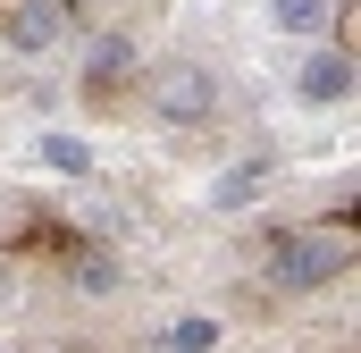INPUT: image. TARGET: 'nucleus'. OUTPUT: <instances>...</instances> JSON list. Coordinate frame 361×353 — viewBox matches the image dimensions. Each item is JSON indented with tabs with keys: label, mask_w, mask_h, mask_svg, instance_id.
Returning <instances> with one entry per match:
<instances>
[{
	"label": "nucleus",
	"mask_w": 361,
	"mask_h": 353,
	"mask_svg": "<svg viewBox=\"0 0 361 353\" xmlns=\"http://www.w3.org/2000/svg\"><path fill=\"white\" fill-rule=\"evenodd\" d=\"M345 277V244L336 236H277L269 244V286H286V294H319V286H336Z\"/></svg>",
	"instance_id": "obj_1"
},
{
	"label": "nucleus",
	"mask_w": 361,
	"mask_h": 353,
	"mask_svg": "<svg viewBox=\"0 0 361 353\" xmlns=\"http://www.w3.org/2000/svg\"><path fill=\"white\" fill-rule=\"evenodd\" d=\"M152 109H160V126H202V118L219 109V76H210L202 59H169V68L152 76Z\"/></svg>",
	"instance_id": "obj_2"
},
{
	"label": "nucleus",
	"mask_w": 361,
	"mask_h": 353,
	"mask_svg": "<svg viewBox=\"0 0 361 353\" xmlns=\"http://www.w3.org/2000/svg\"><path fill=\"white\" fill-rule=\"evenodd\" d=\"M59 34H68V0H17V8L0 17V42H8L17 59H42Z\"/></svg>",
	"instance_id": "obj_3"
},
{
	"label": "nucleus",
	"mask_w": 361,
	"mask_h": 353,
	"mask_svg": "<svg viewBox=\"0 0 361 353\" xmlns=\"http://www.w3.org/2000/svg\"><path fill=\"white\" fill-rule=\"evenodd\" d=\"M294 92L319 101V109H328V101H353V51H311V59L294 68Z\"/></svg>",
	"instance_id": "obj_4"
},
{
	"label": "nucleus",
	"mask_w": 361,
	"mask_h": 353,
	"mask_svg": "<svg viewBox=\"0 0 361 353\" xmlns=\"http://www.w3.org/2000/svg\"><path fill=\"white\" fill-rule=\"evenodd\" d=\"M261 185H269V152H244L235 169L210 176V193H202V202H210V210H252V202H261Z\"/></svg>",
	"instance_id": "obj_5"
},
{
	"label": "nucleus",
	"mask_w": 361,
	"mask_h": 353,
	"mask_svg": "<svg viewBox=\"0 0 361 353\" xmlns=\"http://www.w3.org/2000/svg\"><path fill=\"white\" fill-rule=\"evenodd\" d=\"M126 76H135V42H126V34H101L92 59H85V85L109 92V85H126Z\"/></svg>",
	"instance_id": "obj_6"
},
{
	"label": "nucleus",
	"mask_w": 361,
	"mask_h": 353,
	"mask_svg": "<svg viewBox=\"0 0 361 353\" xmlns=\"http://www.w3.org/2000/svg\"><path fill=\"white\" fill-rule=\"evenodd\" d=\"M219 337H227V328H219L210 311H185V320L160 328V345H152V353H219Z\"/></svg>",
	"instance_id": "obj_7"
},
{
	"label": "nucleus",
	"mask_w": 361,
	"mask_h": 353,
	"mask_svg": "<svg viewBox=\"0 0 361 353\" xmlns=\"http://www.w3.org/2000/svg\"><path fill=\"white\" fill-rule=\"evenodd\" d=\"M328 8H336V0H269V34H294V42H311V34L328 25Z\"/></svg>",
	"instance_id": "obj_8"
},
{
	"label": "nucleus",
	"mask_w": 361,
	"mask_h": 353,
	"mask_svg": "<svg viewBox=\"0 0 361 353\" xmlns=\"http://www.w3.org/2000/svg\"><path fill=\"white\" fill-rule=\"evenodd\" d=\"M34 152H42V169H59V176H85V169H92V143H85V135H68V126H51Z\"/></svg>",
	"instance_id": "obj_9"
},
{
	"label": "nucleus",
	"mask_w": 361,
	"mask_h": 353,
	"mask_svg": "<svg viewBox=\"0 0 361 353\" xmlns=\"http://www.w3.org/2000/svg\"><path fill=\"white\" fill-rule=\"evenodd\" d=\"M76 286H85V294H109V286H118V269H109V261H85V269H76Z\"/></svg>",
	"instance_id": "obj_10"
}]
</instances>
